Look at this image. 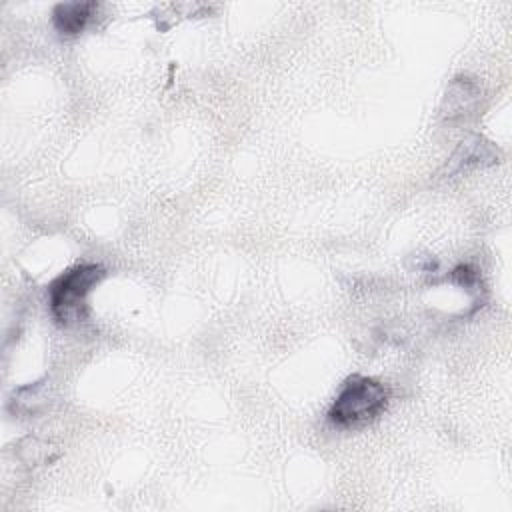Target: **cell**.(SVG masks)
<instances>
[{
    "label": "cell",
    "instance_id": "6da1fadb",
    "mask_svg": "<svg viewBox=\"0 0 512 512\" xmlns=\"http://www.w3.org/2000/svg\"><path fill=\"white\" fill-rule=\"evenodd\" d=\"M388 398V388L382 382L362 374H352L340 386L328 410V420L336 428L366 426L386 410Z\"/></svg>",
    "mask_w": 512,
    "mask_h": 512
},
{
    "label": "cell",
    "instance_id": "7a4b0ae2",
    "mask_svg": "<svg viewBox=\"0 0 512 512\" xmlns=\"http://www.w3.org/2000/svg\"><path fill=\"white\" fill-rule=\"evenodd\" d=\"M104 278L98 264H78L48 286V306L60 326H74L88 316V294Z\"/></svg>",
    "mask_w": 512,
    "mask_h": 512
},
{
    "label": "cell",
    "instance_id": "3957f363",
    "mask_svg": "<svg viewBox=\"0 0 512 512\" xmlns=\"http://www.w3.org/2000/svg\"><path fill=\"white\" fill-rule=\"evenodd\" d=\"M98 4L96 2H62L52 10L54 28L62 36H78L92 20Z\"/></svg>",
    "mask_w": 512,
    "mask_h": 512
}]
</instances>
